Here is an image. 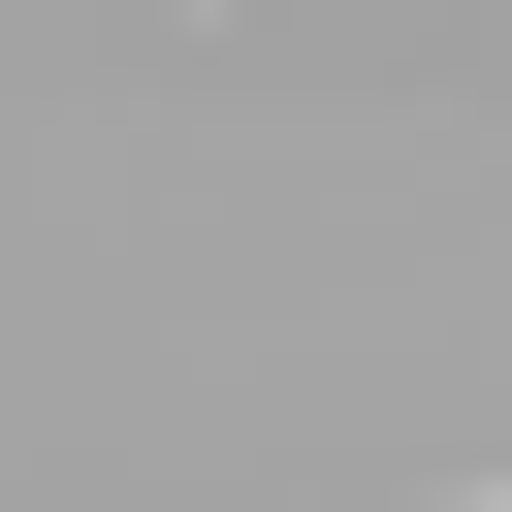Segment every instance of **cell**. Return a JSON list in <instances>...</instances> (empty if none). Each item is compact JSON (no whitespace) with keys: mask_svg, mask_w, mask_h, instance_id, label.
Here are the masks:
<instances>
[{"mask_svg":"<svg viewBox=\"0 0 512 512\" xmlns=\"http://www.w3.org/2000/svg\"><path fill=\"white\" fill-rule=\"evenodd\" d=\"M480 512H512V480H480Z\"/></svg>","mask_w":512,"mask_h":512,"instance_id":"obj_1","label":"cell"}]
</instances>
